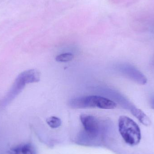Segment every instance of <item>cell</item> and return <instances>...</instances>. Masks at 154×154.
Instances as JSON below:
<instances>
[{"instance_id": "6da1fadb", "label": "cell", "mask_w": 154, "mask_h": 154, "mask_svg": "<svg viewBox=\"0 0 154 154\" xmlns=\"http://www.w3.org/2000/svg\"><path fill=\"white\" fill-rule=\"evenodd\" d=\"M119 130L122 138L126 143L136 146L141 140V132L137 124L128 117L121 116L118 121Z\"/></svg>"}, {"instance_id": "7a4b0ae2", "label": "cell", "mask_w": 154, "mask_h": 154, "mask_svg": "<svg viewBox=\"0 0 154 154\" xmlns=\"http://www.w3.org/2000/svg\"><path fill=\"white\" fill-rule=\"evenodd\" d=\"M69 106L73 109L99 108L101 109H113L117 106L114 101L97 96H89L71 99Z\"/></svg>"}, {"instance_id": "3957f363", "label": "cell", "mask_w": 154, "mask_h": 154, "mask_svg": "<svg viewBox=\"0 0 154 154\" xmlns=\"http://www.w3.org/2000/svg\"><path fill=\"white\" fill-rule=\"evenodd\" d=\"M40 78L39 72L37 69H29L21 73L16 78L11 91L2 101V104H8L22 91L26 84L38 82Z\"/></svg>"}, {"instance_id": "277c9868", "label": "cell", "mask_w": 154, "mask_h": 154, "mask_svg": "<svg viewBox=\"0 0 154 154\" xmlns=\"http://www.w3.org/2000/svg\"><path fill=\"white\" fill-rule=\"evenodd\" d=\"M80 120L85 132L91 138L97 136L99 131V123L95 117L91 115H81Z\"/></svg>"}, {"instance_id": "5b68a950", "label": "cell", "mask_w": 154, "mask_h": 154, "mask_svg": "<svg viewBox=\"0 0 154 154\" xmlns=\"http://www.w3.org/2000/svg\"><path fill=\"white\" fill-rule=\"evenodd\" d=\"M120 70L123 74L138 84L144 85L147 82L146 77L132 65L129 64L122 65Z\"/></svg>"}, {"instance_id": "8992f818", "label": "cell", "mask_w": 154, "mask_h": 154, "mask_svg": "<svg viewBox=\"0 0 154 154\" xmlns=\"http://www.w3.org/2000/svg\"><path fill=\"white\" fill-rule=\"evenodd\" d=\"M10 154H36L34 146L29 143L21 144L14 146L9 151Z\"/></svg>"}, {"instance_id": "52a82bcc", "label": "cell", "mask_w": 154, "mask_h": 154, "mask_svg": "<svg viewBox=\"0 0 154 154\" xmlns=\"http://www.w3.org/2000/svg\"><path fill=\"white\" fill-rule=\"evenodd\" d=\"M132 114L146 126H149L151 125V121L149 118L141 109L134 107L131 109Z\"/></svg>"}, {"instance_id": "ba28073f", "label": "cell", "mask_w": 154, "mask_h": 154, "mask_svg": "<svg viewBox=\"0 0 154 154\" xmlns=\"http://www.w3.org/2000/svg\"><path fill=\"white\" fill-rule=\"evenodd\" d=\"M47 123L51 128H57L61 125V120L57 117L51 116L47 119Z\"/></svg>"}, {"instance_id": "9c48e42d", "label": "cell", "mask_w": 154, "mask_h": 154, "mask_svg": "<svg viewBox=\"0 0 154 154\" xmlns=\"http://www.w3.org/2000/svg\"><path fill=\"white\" fill-rule=\"evenodd\" d=\"M74 58V55L71 53H64L60 54L56 57V60L58 62H65L71 61Z\"/></svg>"}, {"instance_id": "30bf717a", "label": "cell", "mask_w": 154, "mask_h": 154, "mask_svg": "<svg viewBox=\"0 0 154 154\" xmlns=\"http://www.w3.org/2000/svg\"><path fill=\"white\" fill-rule=\"evenodd\" d=\"M151 105H152V107L154 109V97H153L151 100Z\"/></svg>"}]
</instances>
